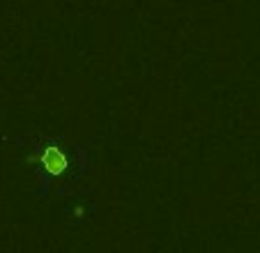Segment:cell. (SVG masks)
I'll return each instance as SVG.
<instances>
[{
  "label": "cell",
  "instance_id": "6da1fadb",
  "mask_svg": "<svg viewBox=\"0 0 260 253\" xmlns=\"http://www.w3.org/2000/svg\"><path fill=\"white\" fill-rule=\"evenodd\" d=\"M42 164H44V168H46L49 175H62V173L67 171L69 161H67V154H64L60 147L49 145L44 150V154H42Z\"/></svg>",
  "mask_w": 260,
  "mask_h": 253
}]
</instances>
